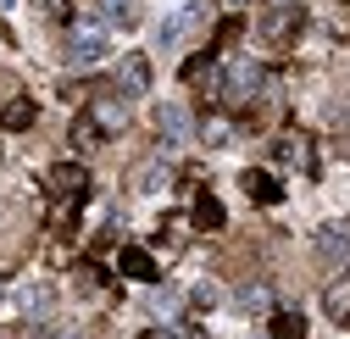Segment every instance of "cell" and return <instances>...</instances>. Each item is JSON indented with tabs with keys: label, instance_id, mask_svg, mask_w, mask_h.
I'll return each mask as SVG.
<instances>
[{
	"label": "cell",
	"instance_id": "obj_1",
	"mask_svg": "<svg viewBox=\"0 0 350 339\" xmlns=\"http://www.w3.org/2000/svg\"><path fill=\"white\" fill-rule=\"evenodd\" d=\"M62 56H67V67H95V62H106V56H111V28H106L100 17H95V23H72Z\"/></svg>",
	"mask_w": 350,
	"mask_h": 339
},
{
	"label": "cell",
	"instance_id": "obj_2",
	"mask_svg": "<svg viewBox=\"0 0 350 339\" xmlns=\"http://www.w3.org/2000/svg\"><path fill=\"white\" fill-rule=\"evenodd\" d=\"M217 90H223V100H228V106H250V100H261V90H267V67L250 62V56H239V62H228V67H223Z\"/></svg>",
	"mask_w": 350,
	"mask_h": 339
},
{
	"label": "cell",
	"instance_id": "obj_3",
	"mask_svg": "<svg viewBox=\"0 0 350 339\" xmlns=\"http://www.w3.org/2000/svg\"><path fill=\"white\" fill-rule=\"evenodd\" d=\"M200 28V0H184V6H172L161 23H156V51L161 56H178L189 45V33Z\"/></svg>",
	"mask_w": 350,
	"mask_h": 339
},
{
	"label": "cell",
	"instance_id": "obj_4",
	"mask_svg": "<svg viewBox=\"0 0 350 339\" xmlns=\"http://www.w3.org/2000/svg\"><path fill=\"white\" fill-rule=\"evenodd\" d=\"M317 262L323 267H350V228L345 223H323L317 228Z\"/></svg>",
	"mask_w": 350,
	"mask_h": 339
},
{
	"label": "cell",
	"instance_id": "obj_5",
	"mask_svg": "<svg viewBox=\"0 0 350 339\" xmlns=\"http://www.w3.org/2000/svg\"><path fill=\"white\" fill-rule=\"evenodd\" d=\"M117 90H122V100H139L145 90H150V56H122L117 62Z\"/></svg>",
	"mask_w": 350,
	"mask_h": 339
},
{
	"label": "cell",
	"instance_id": "obj_6",
	"mask_svg": "<svg viewBox=\"0 0 350 339\" xmlns=\"http://www.w3.org/2000/svg\"><path fill=\"white\" fill-rule=\"evenodd\" d=\"M156 128H161V139H167V145H184V139H189V111H184L178 100H161Z\"/></svg>",
	"mask_w": 350,
	"mask_h": 339
},
{
	"label": "cell",
	"instance_id": "obj_7",
	"mask_svg": "<svg viewBox=\"0 0 350 339\" xmlns=\"http://www.w3.org/2000/svg\"><path fill=\"white\" fill-rule=\"evenodd\" d=\"M17 306H23L33 323H45L51 306H56V284H23V289H17Z\"/></svg>",
	"mask_w": 350,
	"mask_h": 339
},
{
	"label": "cell",
	"instance_id": "obj_8",
	"mask_svg": "<svg viewBox=\"0 0 350 339\" xmlns=\"http://www.w3.org/2000/svg\"><path fill=\"white\" fill-rule=\"evenodd\" d=\"M45 189H51V200H78L83 195V167H72V161H62V167H51L45 173Z\"/></svg>",
	"mask_w": 350,
	"mask_h": 339
},
{
	"label": "cell",
	"instance_id": "obj_9",
	"mask_svg": "<svg viewBox=\"0 0 350 339\" xmlns=\"http://www.w3.org/2000/svg\"><path fill=\"white\" fill-rule=\"evenodd\" d=\"M117 267H122L128 278H139V284H156V278H161V267H156V256H150V250H139V245H128L122 256H117Z\"/></svg>",
	"mask_w": 350,
	"mask_h": 339
},
{
	"label": "cell",
	"instance_id": "obj_10",
	"mask_svg": "<svg viewBox=\"0 0 350 339\" xmlns=\"http://www.w3.org/2000/svg\"><path fill=\"white\" fill-rule=\"evenodd\" d=\"M300 28V6H267V17H261V33L267 39H289Z\"/></svg>",
	"mask_w": 350,
	"mask_h": 339
},
{
	"label": "cell",
	"instance_id": "obj_11",
	"mask_svg": "<svg viewBox=\"0 0 350 339\" xmlns=\"http://www.w3.org/2000/svg\"><path fill=\"white\" fill-rule=\"evenodd\" d=\"M245 195H250L256 206H278V200H284V184H278L273 173H245Z\"/></svg>",
	"mask_w": 350,
	"mask_h": 339
},
{
	"label": "cell",
	"instance_id": "obj_12",
	"mask_svg": "<svg viewBox=\"0 0 350 339\" xmlns=\"http://www.w3.org/2000/svg\"><path fill=\"white\" fill-rule=\"evenodd\" d=\"M90 117H95V128H100V134H106V128H122V122H128V100L100 95V100L90 106Z\"/></svg>",
	"mask_w": 350,
	"mask_h": 339
},
{
	"label": "cell",
	"instance_id": "obj_13",
	"mask_svg": "<svg viewBox=\"0 0 350 339\" xmlns=\"http://www.w3.org/2000/svg\"><path fill=\"white\" fill-rule=\"evenodd\" d=\"M167 184H172V167H167V161H145V167H139V178H134L139 195H156V189H167Z\"/></svg>",
	"mask_w": 350,
	"mask_h": 339
},
{
	"label": "cell",
	"instance_id": "obj_14",
	"mask_svg": "<svg viewBox=\"0 0 350 339\" xmlns=\"http://www.w3.org/2000/svg\"><path fill=\"white\" fill-rule=\"evenodd\" d=\"M195 228H206V234L223 228V200H217V195H200L195 200Z\"/></svg>",
	"mask_w": 350,
	"mask_h": 339
},
{
	"label": "cell",
	"instance_id": "obj_15",
	"mask_svg": "<svg viewBox=\"0 0 350 339\" xmlns=\"http://www.w3.org/2000/svg\"><path fill=\"white\" fill-rule=\"evenodd\" d=\"M0 122H6V128H33V100H6V106H0Z\"/></svg>",
	"mask_w": 350,
	"mask_h": 339
},
{
	"label": "cell",
	"instance_id": "obj_16",
	"mask_svg": "<svg viewBox=\"0 0 350 339\" xmlns=\"http://www.w3.org/2000/svg\"><path fill=\"white\" fill-rule=\"evenodd\" d=\"M234 306H239V312H273V295H267V284H245Z\"/></svg>",
	"mask_w": 350,
	"mask_h": 339
},
{
	"label": "cell",
	"instance_id": "obj_17",
	"mask_svg": "<svg viewBox=\"0 0 350 339\" xmlns=\"http://www.w3.org/2000/svg\"><path fill=\"white\" fill-rule=\"evenodd\" d=\"M273 339H306V317L300 312H273Z\"/></svg>",
	"mask_w": 350,
	"mask_h": 339
},
{
	"label": "cell",
	"instance_id": "obj_18",
	"mask_svg": "<svg viewBox=\"0 0 350 339\" xmlns=\"http://www.w3.org/2000/svg\"><path fill=\"white\" fill-rule=\"evenodd\" d=\"M100 23H134V0H95Z\"/></svg>",
	"mask_w": 350,
	"mask_h": 339
},
{
	"label": "cell",
	"instance_id": "obj_19",
	"mask_svg": "<svg viewBox=\"0 0 350 339\" xmlns=\"http://www.w3.org/2000/svg\"><path fill=\"white\" fill-rule=\"evenodd\" d=\"M189 301H195V306H200V312H211V306H223V289H217V284H211V278H200V284H195V289H189Z\"/></svg>",
	"mask_w": 350,
	"mask_h": 339
},
{
	"label": "cell",
	"instance_id": "obj_20",
	"mask_svg": "<svg viewBox=\"0 0 350 339\" xmlns=\"http://www.w3.org/2000/svg\"><path fill=\"white\" fill-rule=\"evenodd\" d=\"M239 28H245L239 17H223V23H217V45H234V39H239Z\"/></svg>",
	"mask_w": 350,
	"mask_h": 339
},
{
	"label": "cell",
	"instance_id": "obj_21",
	"mask_svg": "<svg viewBox=\"0 0 350 339\" xmlns=\"http://www.w3.org/2000/svg\"><path fill=\"white\" fill-rule=\"evenodd\" d=\"M172 306H178V301H172V295H167V289H161V295H156V301H150V312H156V317H172Z\"/></svg>",
	"mask_w": 350,
	"mask_h": 339
},
{
	"label": "cell",
	"instance_id": "obj_22",
	"mask_svg": "<svg viewBox=\"0 0 350 339\" xmlns=\"http://www.w3.org/2000/svg\"><path fill=\"white\" fill-rule=\"evenodd\" d=\"M200 139H206V145H223V139H228V128H223V122H206V134H200Z\"/></svg>",
	"mask_w": 350,
	"mask_h": 339
},
{
	"label": "cell",
	"instance_id": "obj_23",
	"mask_svg": "<svg viewBox=\"0 0 350 339\" xmlns=\"http://www.w3.org/2000/svg\"><path fill=\"white\" fill-rule=\"evenodd\" d=\"M139 339H172V334H167V328H150V334H139Z\"/></svg>",
	"mask_w": 350,
	"mask_h": 339
},
{
	"label": "cell",
	"instance_id": "obj_24",
	"mask_svg": "<svg viewBox=\"0 0 350 339\" xmlns=\"http://www.w3.org/2000/svg\"><path fill=\"white\" fill-rule=\"evenodd\" d=\"M267 6H300V0H267Z\"/></svg>",
	"mask_w": 350,
	"mask_h": 339
},
{
	"label": "cell",
	"instance_id": "obj_25",
	"mask_svg": "<svg viewBox=\"0 0 350 339\" xmlns=\"http://www.w3.org/2000/svg\"><path fill=\"white\" fill-rule=\"evenodd\" d=\"M0 90H6V78H0ZM0 106H6V100H0Z\"/></svg>",
	"mask_w": 350,
	"mask_h": 339
}]
</instances>
